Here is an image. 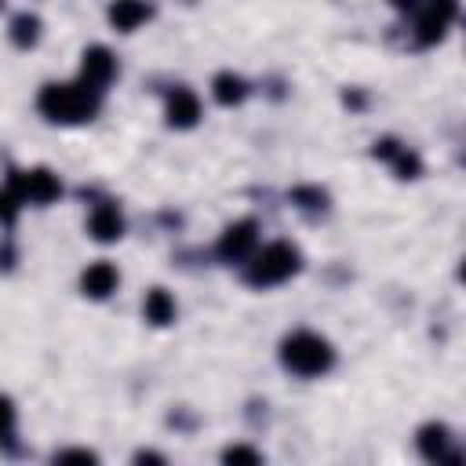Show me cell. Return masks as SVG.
Here are the masks:
<instances>
[{"label": "cell", "mask_w": 466, "mask_h": 466, "mask_svg": "<svg viewBox=\"0 0 466 466\" xmlns=\"http://www.w3.org/2000/svg\"><path fill=\"white\" fill-rule=\"evenodd\" d=\"M36 109L55 124H84L98 113V91L84 80L76 84H44L36 95Z\"/></svg>", "instance_id": "1"}, {"label": "cell", "mask_w": 466, "mask_h": 466, "mask_svg": "<svg viewBox=\"0 0 466 466\" xmlns=\"http://www.w3.org/2000/svg\"><path fill=\"white\" fill-rule=\"evenodd\" d=\"M299 266H302L299 248L288 244V240H273V244H266L262 251H251V255H248L244 280L255 284V288H273V284H284L288 277H295Z\"/></svg>", "instance_id": "2"}, {"label": "cell", "mask_w": 466, "mask_h": 466, "mask_svg": "<svg viewBox=\"0 0 466 466\" xmlns=\"http://www.w3.org/2000/svg\"><path fill=\"white\" fill-rule=\"evenodd\" d=\"M280 360L295 375H324L335 364V350L317 331H291L280 342Z\"/></svg>", "instance_id": "3"}, {"label": "cell", "mask_w": 466, "mask_h": 466, "mask_svg": "<svg viewBox=\"0 0 466 466\" xmlns=\"http://www.w3.org/2000/svg\"><path fill=\"white\" fill-rule=\"evenodd\" d=\"M459 18V0H419V18H415V40L419 44H437Z\"/></svg>", "instance_id": "4"}, {"label": "cell", "mask_w": 466, "mask_h": 466, "mask_svg": "<svg viewBox=\"0 0 466 466\" xmlns=\"http://www.w3.org/2000/svg\"><path fill=\"white\" fill-rule=\"evenodd\" d=\"M11 189H15V197L25 204V200H33V204H51L58 193H62V182H58V175L55 171H47V167H29V171H11V182H7Z\"/></svg>", "instance_id": "5"}, {"label": "cell", "mask_w": 466, "mask_h": 466, "mask_svg": "<svg viewBox=\"0 0 466 466\" xmlns=\"http://www.w3.org/2000/svg\"><path fill=\"white\" fill-rule=\"evenodd\" d=\"M255 248H258V222L255 218H240V222L226 226L218 237V258H226V262H248V255Z\"/></svg>", "instance_id": "6"}, {"label": "cell", "mask_w": 466, "mask_h": 466, "mask_svg": "<svg viewBox=\"0 0 466 466\" xmlns=\"http://www.w3.org/2000/svg\"><path fill=\"white\" fill-rule=\"evenodd\" d=\"M113 76H116V58H113V51L102 47V44H91V47L80 55V80L102 95Z\"/></svg>", "instance_id": "7"}, {"label": "cell", "mask_w": 466, "mask_h": 466, "mask_svg": "<svg viewBox=\"0 0 466 466\" xmlns=\"http://www.w3.org/2000/svg\"><path fill=\"white\" fill-rule=\"evenodd\" d=\"M448 444H451V430L444 422H426L419 430L422 459H430V462H459V451H448Z\"/></svg>", "instance_id": "8"}, {"label": "cell", "mask_w": 466, "mask_h": 466, "mask_svg": "<svg viewBox=\"0 0 466 466\" xmlns=\"http://www.w3.org/2000/svg\"><path fill=\"white\" fill-rule=\"evenodd\" d=\"M87 233H91L98 244L120 240V233H124V215H120V208L109 204V200H102V204L91 211V218H87Z\"/></svg>", "instance_id": "9"}, {"label": "cell", "mask_w": 466, "mask_h": 466, "mask_svg": "<svg viewBox=\"0 0 466 466\" xmlns=\"http://www.w3.org/2000/svg\"><path fill=\"white\" fill-rule=\"evenodd\" d=\"M120 284V273L113 262H91L84 273H80V291L87 299H109Z\"/></svg>", "instance_id": "10"}, {"label": "cell", "mask_w": 466, "mask_h": 466, "mask_svg": "<svg viewBox=\"0 0 466 466\" xmlns=\"http://www.w3.org/2000/svg\"><path fill=\"white\" fill-rule=\"evenodd\" d=\"M200 120V98L189 87H171L167 91V124L171 127H193Z\"/></svg>", "instance_id": "11"}, {"label": "cell", "mask_w": 466, "mask_h": 466, "mask_svg": "<svg viewBox=\"0 0 466 466\" xmlns=\"http://www.w3.org/2000/svg\"><path fill=\"white\" fill-rule=\"evenodd\" d=\"M149 15H153V7H149L146 0H113V4H109V22H113V29H120V33L138 29Z\"/></svg>", "instance_id": "12"}, {"label": "cell", "mask_w": 466, "mask_h": 466, "mask_svg": "<svg viewBox=\"0 0 466 466\" xmlns=\"http://www.w3.org/2000/svg\"><path fill=\"white\" fill-rule=\"evenodd\" d=\"M211 95H215L218 106H240V102L248 98V80L226 69V73H218V76L211 80Z\"/></svg>", "instance_id": "13"}, {"label": "cell", "mask_w": 466, "mask_h": 466, "mask_svg": "<svg viewBox=\"0 0 466 466\" xmlns=\"http://www.w3.org/2000/svg\"><path fill=\"white\" fill-rule=\"evenodd\" d=\"M142 313H146V320H149V324L164 328V324H171V320H175V299H171L164 288H153V291H146Z\"/></svg>", "instance_id": "14"}, {"label": "cell", "mask_w": 466, "mask_h": 466, "mask_svg": "<svg viewBox=\"0 0 466 466\" xmlns=\"http://www.w3.org/2000/svg\"><path fill=\"white\" fill-rule=\"evenodd\" d=\"M40 18L36 15H29V11H22V15H15L11 18V29H7V36H11V44L15 47H33L36 40H40Z\"/></svg>", "instance_id": "15"}, {"label": "cell", "mask_w": 466, "mask_h": 466, "mask_svg": "<svg viewBox=\"0 0 466 466\" xmlns=\"http://www.w3.org/2000/svg\"><path fill=\"white\" fill-rule=\"evenodd\" d=\"M291 204H299L302 211H324L328 208V193L317 186H299L291 189Z\"/></svg>", "instance_id": "16"}, {"label": "cell", "mask_w": 466, "mask_h": 466, "mask_svg": "<svg viewBox=\"0 0 466 466\" xmlns=\"http://www.w3.org/2000/svg\"><path fill=\"white\" fill-rule=\"evenodd\" d=\"M390 160H393V171H397L400 178H419V175H422V160H419L411 149H404V146H400Z\"/></svg>", "instance_id": "17"}, {"label": "cell", "mask_w": 466, "mask_h": 466, "mask_svg": "<svg viewBox=\"0 0 466 466\" xmlns=\"http://www.w3.org/2000/svg\"><path fill=\"white\" fill-rule=\"evenodd\" d=\"M18 208H22V200L15 197V189H11V186H4V189H0V226H15Z\"/></svg>", "instance_id": "18"}, {"label": "cell", "mask_w": 466, "mask_h": 466, "mask_svg": "<svg viewBox=\"0 0 466 466\" xmlns=\"http://www.w3.org/2000/svg\"><path fill=\"white\" fill-rule=\"evenodd\" d=\"M222 462H262V455L255 451V448H244V444H233V448H226L222 451Z\"/></svg>", "instance_id": "19"}, {"label": "cell", "mask_w": 466, "mask_h": 466, "mask_svg": "<svg viewBox=\"0 0 466 466\" xmlns=\"http://www.w3.org/2000/svg\"><path fill=\"white\" fill-rule=\"evenodd\" d=\"M11 430H15V404L11 397L0 393V437H11Z\"/></svg>", "instance_id": "20"}, {"label": "cell", "mask_w": 466, "mask_h": 466, "mask_svg": "<svg viewBox=\"0 0 466 466\" xmlns=\"http://www.w3.org/2000/svg\"><path fill=\"white\" fill-rule=\"evenodd\" d=\"M98 455L87 448H69V451H55V462H95Z\"/></svg>", "instance_id": "21"}, {"label": "cell", "mask_w": 466, "mask_h": 466, "mask_svg": "<svg viewBox=\"0 0 466 466\" xmlns=\"http://www.w3.org/2000/svg\"><path fill=\"white\" fill-rule=\"evenodd\" d=\"M397 149H400V142H397V138H379L371 153H375V157H382V160H390V157H393Z\"/></svg>", "instance_id": "22"}, {"label": "cell", "mask_w": 466, "mask_h": 466, "mask_svg": "<svg viewBox=\"0 0 466 466\" xmlns=\"http://www.w3.org/2000/svg\"><path fill=\"white\" fill-rule=\"evenodd\" d=\"M135 462H164V459H160L157 451H138V455H135Z\"/></svg>", "instance_id": "23"}, {"label": "cell", "mask_w": 466, "mask_h": 466, "mask_svg": "<svg viewBox=\"0 0 466 466\" xmlns=\"http://www.w3.org/2000/svg\"><path fill=\"white\" fill-rule=\"evenodd\" d=\"M390 4H393L397 11H415V7H419V0H390Z\"/></svg>", "instance_id": "24"}, {"label": "cell", "mask_w": 466, "mask_h": 466, "mask_svg": "<svg viewBox=\"0 0 466 466\" xmlns=\"http://www.w3.org/2000/svg\"><path fill=\"white\" fill-rule=\"evenodd\" d=\"M0 4H4V0H0Z\"/></svg>", "instance_id": "25"}]
</instances>
